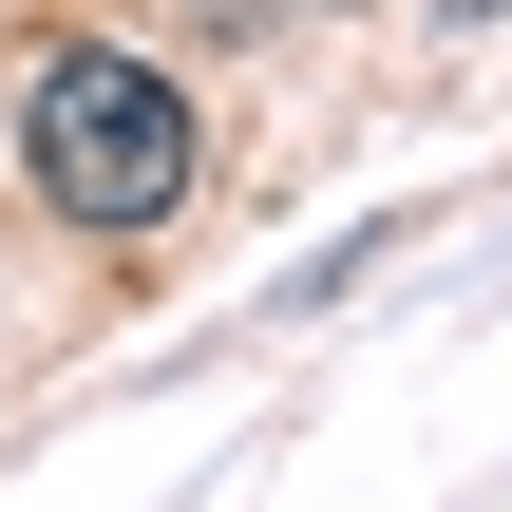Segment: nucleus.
I'll return each instance as SVG.
<instances>
[{
	"label": "nucleus",
	"mask_w": 512,
	"mask_h": 512,
	"mask_svg": "<svg viewBox=\"0 0 512 512\" xmlns=\"http://www.w3.org/2000/svg\"><path fill=\"white\" fill-rule=\"evenodd\" d=\"M19 171H38V209H76V228H171V190H190V95H171L152 57L76 38V57L19 76Z\"/></svg>",
	"instance_id": "obj_1"
}]
</instances>
